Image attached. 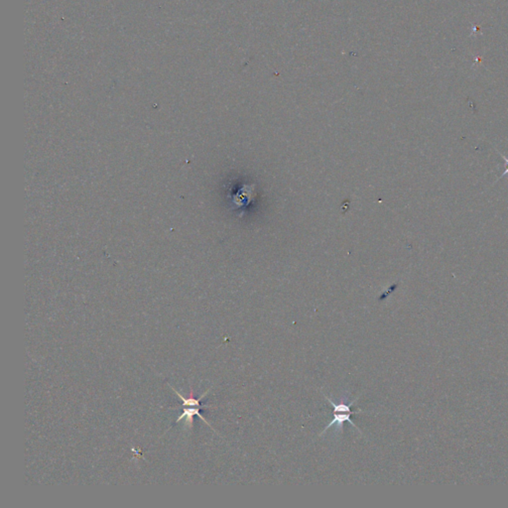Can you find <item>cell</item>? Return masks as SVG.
I'll return each mask as SVG.
<instances>
[{
	"mask_svg": "<svg viewBox=\"0 0 508 508\" xmlns=\"http://www.w3.org/2000/svg\"><path fill=\"white\" fill-rule=\"evenodd\" d=\"M199 410H200V409H199V406H187V408H183V413H182V414H181V416L177 419L176 423H180V422L182 421V419L186 418V419H187V423H188L190 426H192V425H193V421H194V420H193V417H194L195 415V416H198V417H199V418H200V419H201V420H202V421H204V422H205L208 426H210V427H211V429H213V430L215 431V429L212 427V425H211V424L207 421V419H206V418H205V417H204V416L199 413Z\"/></svg>",
	"mask_w": 508,
	"mask_h": 508,
	"instance_id": "2",
	"label": "cell"
},
{
	"mask_svg": "<svg viewBox=\"0 0 508 508\" xmlns=\"http://www.w3.org/2000/svg\"><path fill=\"white\" fill-rule=\"evenodd\" d=\"M498 153L500 154V156L502 157V158L505 160V167H506V168H505V172H504V173L500 176V178H502V177H504L505 175H508V157L504 156V155H503V154H501L500 152H498Z\"/></svg>",
	"mask_w": 508,
	"mask_h": 508,
	"instance_id": "3",
	"label": "cell"
},
{
	"mask_svg": "<svg viewBox=\"0 0 508 508\" xmlns=\"http://www.w3.org/2000/svg\"><path fill=\"white\" fill-rule=\"evenodd\" d=\"M358 413H363V412L360 411V410H358L357 412H352V411H351V412H334V419L327 425V427L320 434V436L324 435L327 431L330 429V427L334 426L335 424L337 425V429L339 428L340 432L343 433V431H344V424L346 422L351 423L353 427H355V429H357V430L361 433L360 429H358V427L351 420V416H352V414H358Z\"/></svg>",
	"mask_w": 508,
	"mask_h": 508,
	"instance_id": "1",
	"label": "cell"
}]
</instances>
